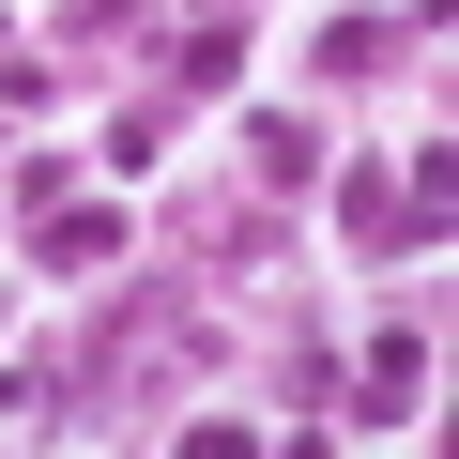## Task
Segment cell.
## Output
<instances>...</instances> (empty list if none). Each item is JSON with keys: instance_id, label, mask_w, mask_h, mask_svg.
Masks as SVG:
<instances>
[{"instance_id": "6da1fadb", "label": "cell", "mask_w": 459, "mask_h": 459, "mask_svg": "<svg viewBox=\"0 0 459 459\" xmlns=\"http://www.w3.org/2000/svg\"><path fill=\"white\" fill-rule=\"evenodd\" d=\"M413 383H429V352H413V337H383V352H368V383H352V429H398V413H413Z\"/></svg>"}, {"instance_id": "7a4b0ae2", "label": "cell", "mask_w": 459, "mask_h": 459, "mask_svg": "<svg viewBox=\"0 0 459 459\" xmlns=\"http://www.w3.org/2000/svg\"><path fill=\"white\" fill-rule=\"evenodd\" d=\"M246 153H261V184H307V169H322V138H307L291 108H261V123H246Z\"/></svg>"}]
</instances>
